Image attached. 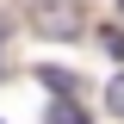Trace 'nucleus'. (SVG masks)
<instances>
[{"mask_svg": "<svg viewBox=\"0 0 124 124\" xmlns=\"http://www.w3.org/2000/svg\"><path fill=\"white\" fill-rule=\"evenodd\" d=\"M118 6H124V0H118Z\"/></svg>", "mask_w": 124, "mask_h": 124, "instance_id": "obj_4", "label": "nucleus"}, {"mask_svg": "<svg viewBox=\"0 0 124 124\" xmlns=\"http://www.w3.org/2000/svg\"><path fill=\"white\" fill-rule=\"evenodd\" d=\"M50 124H93V118L75 106V99H56V106H50Z\"/></svg>", "mask_w": 124, "mask_h": 124, "instance_id": "obj_1", "label": "nucleus"}, {"mask_svg": "<svg viewBox=\"0 0 124 124\" xmlns=\"http://www.w3.org/2000/svg\"><path fill=\"white\" fill-rule=\"evenodd\" d=\"M99 50L106 56H124V31H99Z\"/></svg>", "mask_w": 124, "mask_h": 124, "instance_id": "obj_2", "label": "nucleus"}, {"mask_svg": "<svg viewBox=\"0 0 124 124\" xmlns=\"http://www.w3.org/2000/svg\"><path fill=\"white\" fill-rule=\"evenodd\" d=\"M106 106H112V112H118V118H124V75H118V81H112V87H106Z\"/></svg>", "mask_w": 124, "mask_h": 124, "instance_id": "obj_3", "label": "nucleus"}]
</instances>
